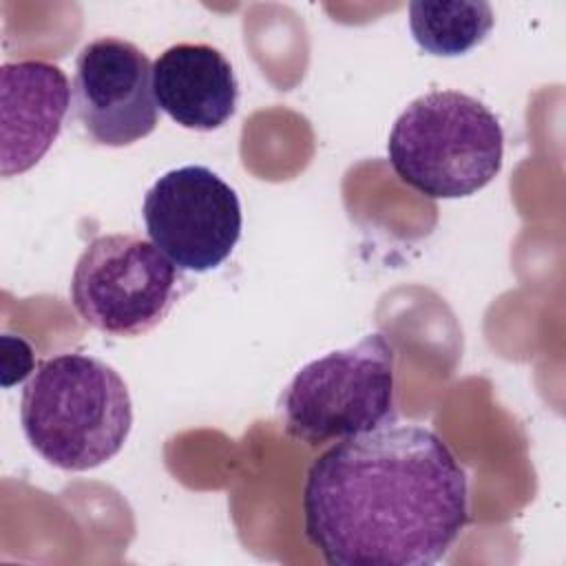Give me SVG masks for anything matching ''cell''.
Here are the masks:
<instances>
[{
    "label": "cell",
    "mask_w": 566,
    "mask_h": 566,
    "mask_svg": "<svg viewBox=\"0 0 566 566\" xmlns=\"http://www.w3.org/2000/svg\"><path fill=\"white\" fill-rule=\"evenodd\" d=\"M307 542L332 566H431L469 522L467 471L422 424L338 440L303 482Z\"/></svg>",
    "instance_id": "6da1fadb"
},
{
    "label": "cell",
    "mask_w": 566,
    "mask_h": 566,
    "mask_svg": "<svg viewBox=\"0 0 566 566\" xmlns=\"http://www.w3.org/2000/svg\"><path fill=\"white\" fill-rule=\"evenodd\" d=\"M20 422L49 464L88 471L122 451L133 427V402L108 363L66 352L42 360L27 380Z\"/></svg>",
    "instance_id": "7a4b0ae2"
},
{
    "label": "cell",
    "mask_w": 566,
    "mask_h": 566,
    "mask_svg": "<svg viewBox=\"0 0 566 566\" xmlns=\"http://www.w3.org/2000/svg\"><path fill=\"white\" fill-rule=\"evenodd\" d=\"M387 155L394 172L420 195L458 199L482 190L502 170L504 133L480 99L431 91L398 115Z\"/></svg>",
    "instance_id": "3957f363"
},
{
    "label": "cell",
    "mask_w": 566,
    "mask_h": 566,
    "mask_svg": "<svg viewBox=\"0 0 566 566\" xmlns=\"http://www.w3.org/2000/svg\"><path fill=\"white\" fill-rule=\"evenodd\" d=\"M396 352L382 334L301 367L279 396L287 436L316 447L396 422Z\"/></svg>",
    "instance_id": "277c9868"
},
{
    "label": "cell",
    "mask_w": 566,
    "mask_h": 566,
    "mask_svg": "<svg viewBox=\"0 0 566 566\" xmlns=\"http://www.w3.org/2000/svg\"><path fill=\"white\" fill-rule=\"evenodd\" d=\"M186 290L181 270L148 239L99 234L82 250L71 276L80 318L106 336H142L157 327Z\"/></svg>",
    "instance_id": "5b68a950"
},
{
    "label": "cell",
    "mask_w": 566,
    "mask_h": 566,
    "mask_svg": "<svg viewBox=\"0 0 566 566\" xmlns=\"http://www.w3.org/2000/svg\"><path fill=\"white\" fill-rule=\"evenodd\" d=\"M150 241L181 270L219 268L241 237V203L214 170L190 164L164 172L142 206Z\"/></svg>",
    "instance_id": "8992f818"
},
{
    "label": "cell",
    "mask_w": 566,
    "mask_h": 566,
    "mask_svg": "<svg viewBox=\"0 0 566 566\" xmlns=\"http://www.w3.org/2000/svg\"><path fill=\"white\" fill-rule=\"evenodd\" d=\"M71 102L84 133L99 146H130L157 126L153 64L133 42L97 38L75 60Z\"/></svg>",
    "instance_id": "52a82bcc"
},
{
    "label": "cell",
    "mask_w": 566,
    "mask_h": 566,
    "mask_svg": "<svg viewBox=\"0 0 566 566\" xmlns=\"http://www.w3.org/2000/svg\"><path fill=\"white\" fill-rule=\"evenodd\" d=\"M71 106L66 73L46 60L0 66V172L22 175L57 139Z\"/></svg>",
    "instance_id": "ba28073f"
},
{
    "label": "cell",
    "mask_w": 566,
    "mask_h": 566,
    "mask_svg": "<svg viewBox=\"0 0 566 566\" xmlns=\"http://www.w3.org/2000/svg\"><path fill=\"white\" fill-rule=\"evenodd\" d=\"M157 106L190 130L221 128L237 111L239 82L226 55L201 42L168 46L153 62Z\"/></svg>",
    "instance_id": "9c48e42d"
},
{
    "label": "cell",
    "mask_w": 566,
    "mask_h": 566,
    "mask_svg": "<svg viewBox=\"0 0 566 566\" xmlns=\"http://www.w3.org/2000/svg\"><path fill=\"white\" fill-rule=\"evenodd\" d=\"M493 9L484 0H413L409 29L420 49L453 57L478 46L493 27Z\"/></svg>",
    "instance_id": "30bf717a"
},
{
    "label": "cell",
    "mask_w": 566,
    "mask_h": 566,
    "mask_svg": "<svg viewBox=\"0 0 566 566\" xmlns=\"http://www.w3.org/2000/svg\"><path fill=\"white\" fill-rule=\"evenodd\" d=\"M0 365H2V385L11 387L20 380H24L33 371V349L31 345L20 338L4 334L0 338Z\"/></svg>",
    "instance_id": "8fae6325"
}]
</instances>
